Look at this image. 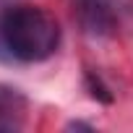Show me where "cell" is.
Instances as JSON below:
<instances>
[{"instance_id":"cell-4","label":"cell","mask_w":133,"mask_h":133,"mask_svg":"<svg viewBox=\"0 0 133 133\" xmlns=\"http://www.w3.org/2000/svg\"><path fill=\"white\" fill-rule=\"evenodd\" d=\"M86 86H89V91H91L94 99H99V102H112L110 89L102 84V78H99L97 73H86Z\"/></svg>"},{"instance_id":"cell-3","label":"cell","mask_w":133,"mask_h":133,"mask_svg":"<svg viewBox=\"0 0 133 133\" xmlns=\"http://www.w3.org/2000/svg\"><path fill=\"white\" fill-rule=\"evenodd\" d=\"M26 97L18 89L0 86V130H18L26 117Z\"/></svg>"},{"instance_id":"cell-1","label":"cell","mask_w":133,"mask_h":133,"mask_svg":"<svg viewBox=\"0 0 133 133\" xmlns=\"http://www.w3.org/2000/svg\"><path fill=\"white\" fill-rule=\"evenodd\" d=\"M60 47L57 18L29 3L0 11V57L16 63H42Z\"/></svg>"},{"instance_id":"cell-2","label":"cell","mask_w":133,"mask_h":133,"mask_svg":"<svg viewBox=\"0 0 133 133\" xmlns=\"http://www.w3.org/2000/svg\"><path fill=\"white\" fill-rule=\"evenodd\" d=\"M81 26L94 37H110L133 11L130 0H73Z\"/></svg>"}]
</instances>
